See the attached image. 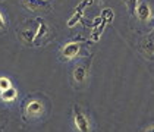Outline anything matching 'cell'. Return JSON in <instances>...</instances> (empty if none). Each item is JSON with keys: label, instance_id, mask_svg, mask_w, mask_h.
Listing matches in <instances>:
<instances>
[{"label": "cell", "instance_id": "cell-1", "mask_svg": "<svg viewBox=\"0 0 154 132\" xmlns=\"http://www.w3.org/2000/svg\"><path fill=\"white\" fill-rule=\"evenodd\" d=\"M73 122H75V126L79 132H91L88 118L84 115L82 110L78 106H73Z\"/></svg>", "mask_w": 154, "mask_h": 132}, {"label": "cell", "instance_id": "cell-2", "mask_svg": "<svg viewBox=\"0 0 154 132\" xmlns=\"http://www.w3.org/2000/svg\"><path fill=\"white\" fill-rule=\"evenodd\" d=\"M44 112V106L40 100H29L25 104V116L26 118H38Z\"/></svg>", "mask_w": 154, "mask_h": 132}, {"label": "cell", "instance_id": "cell-3", "mask_svg": "<svg viewBox=\"0 0 154 132\" xmlns=\"http://www.w3.org/2000/svg\"><path fill=\"white\" fill-rule=\"evenodd\" d=\"M79 50H81V44L79 43H68L62 48V54L66 59H73V57H76L79 54Z\"/></svg>", "mask_w": 154, "mask_h": 132}, {"label": "cell", "instance_id": "cell-4", "mask_svg": "<svg viewBox=\"0 0 154 132\" xmlns=\"http://www.w3.org/2000/svg\"><path fill=\"white\" fill-rule=\"evenodd\" d=\"M142 50L147 56H154V29L148 34V35L144 38L142 41Z\"/></svg>", "mask_w": 154, "mask_h": 132}, {"label": "cell", "instance_id": "cell-5", "mask_svg": "<svg viewBox=\"0 0 154 132\" xmlns=\"http://www.w3.org/2000/svg\"><path fill=\"white\" fill-rule=\"evenodd\" d=\"M137 15H138V18L141 19L142 22L148 21V19L151 18V8H150V5H148V3L138 5V6H137Z\"/></svg>", "mask_w": 154, "mask_h": 132}, {"label": "cell", "instance_id": "cell-6", "mask_svg": "<svg viewBox=\"0 0 154 132\" xmlns=\"http://www.w3.org/2000/svg\"><path fill=\"white\" fill-rule=\"evenodd\" d=\"M24 5L31 11H40L48 6V0H24Z\"/></svg>", "mask_w": 154, "mask_h": 132}, {"label": "cell", "instance_id": "cell-7", "mask_svg": "<svg viewBox=\"0 0 154 132\" xmlns=\"http://www.w3.org/2000/svg\"><path fill=\"white\" fill-rule=\"evenodd\" d=\"M87 73H88V65H79L73 71V78L76 82H84L87 78Z\"/></svg>", "mask_w": 154, "mask_h": 132}, {"label": "cell", "instance_id": "cell-8", "mask_svg": "<svg viewBox=\"0 0 154 132\" xmlns=\"http://www.w3.org/2000/svg\"><path fill=\"white\" fill-rule=\"evenodd\" d=\"M37 22H38V28L35 31V40H40V38H43L47 34V24L43 19H40V18L37 19Z\"/></svg>", "mask_w": 154, "mask_h": 132}, {"label": "cell", "instance_id": "cell-9", "mask_svg": "<svg viewBox=\"0 0 154 132\" xmlns=\"http://www.w3.org/2000/svg\"><path fill=\"white\" fill-rule=\"evenodd\" d=\"M2 100H5V101H13L16 96H18V93H16V90L11 87V88H8V90H5V91H2Z\"/></svg>", "mask_w": 154, "mask_h": 132}, {"label": "cell", "instance_id": "cell-10", "mask_svg": "<svg viewBox=\"0 0 154 132\" xmlns=\"http://www.w3.org/2000/svg\"><path fill=\"white\" fill-rule=\"evenodd\" d=\"M21 37L24 38V41L28 43V44H31V43L35 41V32H32V29H24V31H21Z\"/></svg>", "mask_w": 154, "mask_h": 132}, {"label": "cell", "instance_id": "cell-11", "mask_svg": "<svg viewBox=\"0 0 154 132\" xmlns=\"http://www.w3.org/2000/svg\"><path fill=\"white\" fill-rule=\"evenodd\" d=\"M82 15H84V12H75L73 15H72V18L68 21V26H75V25L78 24L79 21H81V18H82Z\"/></svg>", "mask_w": 154, "mask_h": 132}, {"label": "cell", "instance_id": "cell-12", "mask_svg": "<svg viewBox=\"0 0 154 132\" xmlns=\"http://www.w3.org/2000/svg\"><path fill=\"white\" fill-rule=\"evenodd\" d=\"M100 16H101L103 21H106L107 24H109V22H112V19H113V11H112V9H104Z\"/></svg>", "mask_w": 154, "mask_h": 132}, {"label": "cell", "instance_id": "cell-13", "mask_svg": "<svg viewBox=\"0 0 154 132\" xmlns=\"http://www.w3.org/2000/svg\"><path fill=\"white\" fill-rule=\"evenodd\" d=\"M11 87H12V84H11V79L9 78H6V76H2L0 78V91H5V90H8Z\"/></svg>", "mask_w": 154, "mask_h": 132}, {"label": "cell", "instance_id": "cell-14", "mask_svg": "<svg viewBox=\"0 0 154 132\" xmlns=\"http://www.w3.org/2000/svg\"><path fill=\"white\" fill-rule=\"evenodd\" d=\"M90 5H93V0H82V2L76 6L75 12H84V9H85L87 6H90Z\"/></svg>", "mask_w": 154, "mask_h": 132}, {"label": "cell", "instance_id": "cell-15", "mask_svg": "<svg viewBox=\"0 0 154 132\" xmlns=\"http://www.w3.org/2000/svg\"><path fill=\"white\" fill-rule=\"evenodd\" d=\"M100 34H101V32H98V31L95 29L94 32H93V41H98V40H100Z\"/></svg>", "mask_w": 154, "mask_h": 132}, {"label": "cell", "instance_id": "cell-16", "mask_svg": "<svg viewBox=\"0 0 154 132\" xmlns=\"http://www.w3.org/2000/svg\"><path fill=\"white\" fill-rule=\"evenodd\" d=\"M5 26H6V22H5V18H3V15L0 13V29H5Z\"/></svg>", "mask_w": 154, "mask_h": 132}, {"label": "cell", "instance_id": "cell-17", "mask_svg": "<svg viewBox=\"0 0 154 132\" xmlns=\"http://www.w3.org/2000/svg\"><path fill=\"white\" fill-rule=\"evenodd\" d=\"M131 3H132V9H134V11H137V6H138V0H131Z\"/></svg>", "mask_w": 154, "mask_h": 132}, {"label": "cell", "instance_id": "cell-18", "mask_svg": "<svg viewBox=\"0 0 154 132\" xmlns=\"http://www.w3.org/2000/svg\"><path fill=\"white\" fill-rule=\"evenodd\" d=\"M145 132H154V128H150V129H147Z\"/></svg>", "mask_w": 154, "mask_h": 132}]
</instances>
